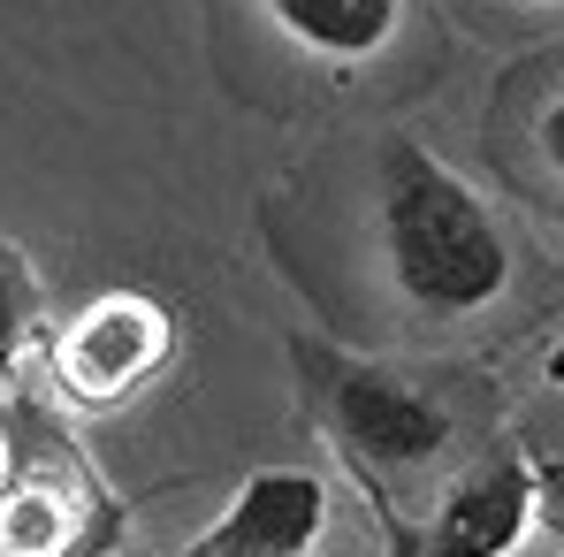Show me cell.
I'll use <instances>...</instances> for the list:
<instances>
[{"instance_id": "6da1fadb", "label": "cell", "mask_w": 564, "mask_h": 557, "mask_svg": "<svg viewBox=\"0 0 564 557\" xmlns=\"http://www.w3.org/2000/svg\"><path fill=\"white\" fill-rule=\"evenodd\" d=\"M381 268L420 321H473L511 290V237L488 199L420 138H389L375 176Z\"/></svg>"}, {"instance_id": "7a4b0ae2", "label": "cell", "mask_w": 564, "mask_h": 557, "mask_svg": "<svg viewBox=\"0 0 564 557\" xmlns=\"http://www.w3.org/2000/svg\"><path fill=\"white\" fill-rule=\"evenodd\" d=\"M15 413V451L0 481V557H107L122 543V504L99 465L39 413Z\"/></svg>"}, {"instance_id": "3957f363", "label": "cell", "mask_w": 564, "mask_h": 557, "mask_svg": "<svg viewBox=\"0 0 564 557\" xmlns=\"http://www.w3.org/2000/svg\"><path fill=\"white\" fill-rule=\"evenodd\" d=\"M297 367H305V389H313V413H321L328 443H344V459L367 465L375 481L427 473L458 443V413L412 374L344 360V352H321V344H297Z\"/></svg>"}, {"instance_id": "277c9868", "label": "cell", "mask_w": 564, "mask_h": 557, "mask_svg": "<svg viewBox=\"0 0 564 557\" xmlns=\"http://www.w3.org/2000/svg\"><path fill=\"white\" fill-rule=\"evenodd\" d=\"M169 360H176V321L145 290H99L62 329H46V374L85 413L130 405L145 382H161Z\"/></svg>"}, {"instance_id": "5b68a950", "label": "cell", "mask_w": 564, "mask_h": 557, "mask_svg": "<svg viewBox=\"0 0 564 557\" xmlns=\"http://www.w3.org/2000/svg\"><path fill=\"white\" fill-rule=\"evenodd\" d=\"M527 535H534V465L519 451H488L443 489L435 519L420 527V557H511Z\"/></svg>"}, {"instance_id": "8992f818", "label": "cell", "mask_w": 564, "mask_h": 557, "mask_svg": "<svg viewBox=\"0 0 564 557\" xmlns=\"http://www.w3.org/2000/svg\"><path fill=\"white\" fill-rule=\"evenodd\" d=\"M214 527L237 535V543H252V550L305 557L321 543V527H328V481L321 473H297V465H268V473H252L229 496V512Z\"/></svg>"}, {"instance_id": "52a82bcc", "label": "cell", "mask_w": 564, "mask_h": 557, "mask_svg": "<svg viewBox=\"0 0 564 557\" xmlns=\"http://www.w3.org/2000/svg\"><path fill=\"white\" fill-rule=\"evenodd\" d=\"M260 8L313 62H336V69L381 62L404 31V0H260Z\"/></svg>"}, {"instance_id": "ba28073f", "label": "cell", "mask_w": 564, "mask_h": 557, "mask_svg": "<svg viewBox=\"0 0 564 557\" xmlns=\"http://www.w3.org/2000/svg\"><path fill=\"white\" fill-rule=\"evenodd\" d=\"M31 344H46V282L15 237H0V382L31 360Z\"/></svg>"}, {"instance_id": "9c48e42d", "label": "cell", "mask_w": 564, "mask_h": 557, "mask_svg": "<svg viewBox=\"0 0 564 557\" xmlns=\"http://www.w3.org/2000/svg\"><path fill=\"white\" fill-rule=\"evenodd\" d=\"M527 465H534V519H550L564 535V451H542Z\"/></svg>"}, {"instance_id": "30bf717a", "label": "cell", "mask_w": 564, "mask_h": 557, "mask_svg": "<svg viewBox=\"0 0 564 557\" xmlns=\"http://www.w3.org/2000/svg\"><path fill=\"white\" fill-rule=\"evenodd\" d=\"M534 146H542V161H550V176L564 184V85L550 93V107H542V122H534Z\"/></svg>"}, {"instance_id": "8fae6325", "label": "cell", "mask_w": 564, "mask_h": 557, "mask_svg": "<svg viewBox=\"0 0 564 557\" xmlns=\"http://www.w3.org/2000/svg\"><path fill=\"white\" fill-rule=\"evenodd\" d=\"M184 557H275V550H252V543H237V535H221V527H206Z\"/></svg>"}, {"instance_id": "7c38bea8", "label": "cell", "mask_w": 564, "mask_h": 557, "mask_svg": "<svg viewBox=\"0 0 564 557\" xmlns=\"http://www.w3.org/2000/svg\"><path fill=\"white\" fill-rule=\"evenodd\" d=\"M8 451H15V413L0 405V481H8Z\"/></svg>"}, {"instance_id": "4fadbf2b", "label": "cell", "mask_w": 564, "mask_h": 557, "mask_svg": "<svg viewBox=\"0 0 564 557\" xmlns=\"http://www.w3.org/2000/svg\"><path fill=\"white\" fill-rule=\"evenodd\" d=\"M389 557H420V535H412V527H397V550Z\"/></svg>"}, {"instance_id": "5bb4252c", "label": "cell", "mask_w": 564, "mask_h": 557, "mask_svg": "<svg viewBox=\"0 0 564 557\" xmlns=\"http://www.w3.org/2000/svg\"><path fill=\"white\" fill-rule=\"evenodd\" d=\"M550 382H557V389H564V344H557V352H550Z\"/></svg>"}, {"instance_id": "9a60e30c", "label": "cell", "mask_w": 564, "mask_h": 557, "mask_svg": "<svg viewBox=\"0 0 564 557\" xmlns=\"http://www.w3.org/2000/svg\"><path fill=\"white\" fill-rule=\"evenodd\" d=\"M527 8H564V0H527Z\"/></svg>"}]
</instances>
